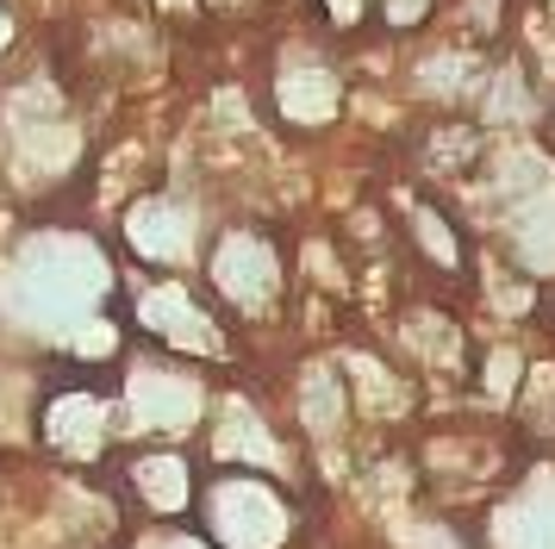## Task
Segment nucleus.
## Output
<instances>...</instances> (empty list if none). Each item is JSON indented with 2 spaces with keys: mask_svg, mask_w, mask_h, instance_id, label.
<instances>
[{
  "mask_svg": "<svg viewBox=\"0 0 555 549\" xmlns=\"http://www.w3.org/2000/svg\"><path fill=\"white\" fill-rule=\"evenodd\" d=\"M0 38H7V25H0Z\"/></svg>",
  "mask_w": 555,
  "mask_h": 549,
  "instance_id": "obj_5",
  "label": "nucleus"
},
{
  "mask_svg": "<svg viewBox=\"0 0 555 549\" xmlns=\"http://www.w3.org/2000/svg\"><path fill=\"white\" fill-rule=\"evenodd\" d=\"M94 256L76 244H44L26 256V269H20V281H13V299H20V312L26 319H69V312H81L88 299H94Z\"/></svg>",
  "mask_w": 555,
  "mask_h": 549,
  "instance_id": "obj_1",
  "label": "nucleus"
},
{
  "mask_svg": "<svg viewBox=\"0 0 555 549\" xmlns=\"http://www.w3.org/2000/svg\"><path fill=\"white\" fill-rule=\"evenodd\" d=\"M219 281H225L231 294H262V288L275 281V263H269V250H256V244H225Z\"/></svg>",
  "mask_w": 555,
  "mask_h": 549,
  "instance_id": "obj_3",
  "label": "nucleus"
},
{
  "mask_svg": "<svg viewBox=\"0 0 555 549\" xmlns=\"http://www.w3.org/2000/svg\"><path fill=\"white\" fill-rule=\"evenodd\" d=\"M181 213L169 206V200H144L138 213H131V244L138 250H151V256H176L181 250Z\"/></svg>",
  "mask_w": 555,
  "mask_h": 549,
  "instance_id": "obj_2",
  "label": "nucleus"
},
{
  "mask_svg": "<svg viewBox=\"0 0 555 549\" xmlns=\"http://www.w3.org/2000/svg\"><path fill=\"white\" fill-rule=\"evenodd\" d=\"M380 13H387V25H418L430 13V0H387Z\"/></svg>",
  "mask_w": 555,
  "mask_h": 549,
  "instance_id": "obj_4",
  "label": "nucleus"
}]
</instances>
